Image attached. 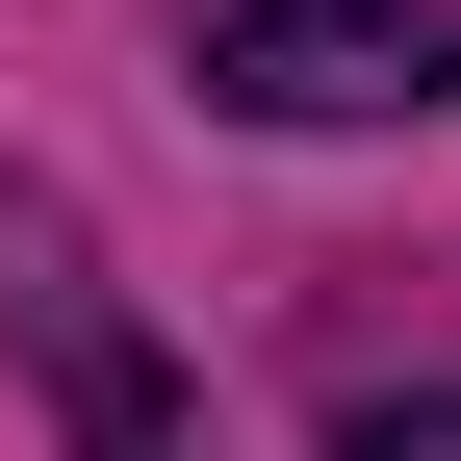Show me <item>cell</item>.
<instances>
[{"mask_svg":"<svg viewBox=\"0 0 461 461\" xmlns=\"http://www.w3.org/2000/svg\"><path fill=\"white\" fill-rule=\"evenodd\" d=\"M230 129H436L461 103V0H180Z\"/></svg>","mask_w":461,"mask_h":461,"instance_id":"obj_1","label":"cell"},{"mask_svg":"<svg viewBox=\"0 0 461 461\" xmlns=\"http://www.w3.org/2000/svg\"><path fill=\"white\" fill-rule=\"evenodd\" d=\"M51 411H77V461H205V384L154 359V333H103V359L51 384Z\"/></svg>","mask_w":461,"mask_h":461,"instance_id":"obj_2","label":"cell"},{"mask_svg":"<svg viewBox=\"0 0 461 461\" xmlns=\"http://www.w3.org/2000/svg\"><path fill=\"white\" fill-rule=\"evenodd\" d=\"M333 461H461V384H384V411H333Z\"/></svg>","mask_w":461,"mask_h":461,"instance_id":"obj_3","label":"cell"}]
</instances>
